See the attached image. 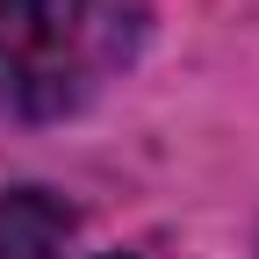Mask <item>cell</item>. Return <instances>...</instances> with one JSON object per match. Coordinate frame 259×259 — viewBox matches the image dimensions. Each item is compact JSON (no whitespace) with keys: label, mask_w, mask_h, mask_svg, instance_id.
<instances>
[{"label":"cell","mask_w":259,"mask_h":259,"mask_svg":"<svg viewBox=\"0 0 259 259\" xmlns=\"http://www.w3.org/2000/svg\"><path fill=\"white\" fill-rule=\"evenodd\" d=\"M115 65V15L101 0H0V101L22 115L79 108Z\"/></svg>","instance_id":"cell-1"},{"label":"cell","mask_w":259,"mask_h":259,"mask_svg":"<svg viewBox=\"0 0 259 259\" xmlns=\"http://www.w3.org/2000/svg\"><path fill=\"white\" fill-rule=\"evenodd\" d=\"M72 238V209L44 187H15L0 202V259H58Z\"/></svg>","instance_id":"cell-2"}]
</instances>
